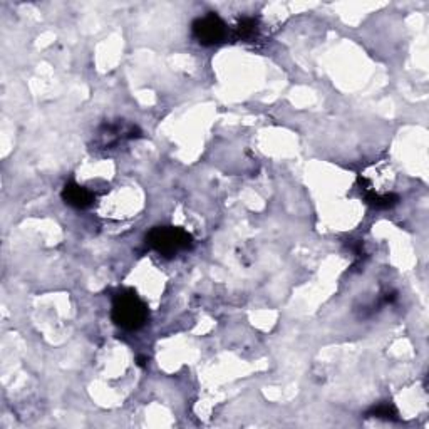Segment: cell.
Segmentation results:
<instances>
[{
	"instance_id": "5",
	"label": "cell",
	"mask_w": 429,
	"mask_h": 429,
	"mask_svg": "<svg viewBox=\"0 0 429 429\" xmlns=\"http://www.w3.org/2000/svg\"><path fill=\"white\" fill-rule=\"evenodd\" d=\"M359 183L365 185L364 186L365 201H367V203L371 206H374V208H379V210L392 208V206L397 205V201H399V197H397V194H392V193L379 194V193H376L374 190H371V186L367 185V181H365L363 176H359Z\"/></svg>"
},
{
	"instance_id": "1",
	"label": "cell",
	"mask_w": 429,
	"mask_h": 429,
	"mask_svg": "<svg viewBox=\"0 0 429 429\" xmlns=\"http://www.w3.org/2000/svg\"><path fill=\"white\" fill-rule=\"evenodd\" d=\"M149 317L148 305L140 299L133 289H122L114 295L111 319L125 331H138Z\"/></svg>"
},
{
	"instance_id": "7",
	"label": "cell",
	"mask_w": 429,
	"mask_h": 429,
	"mask_svg": "<svg viewBox=\"0 0 429 429\" xmlns=\"http://www.w3.org/2000/svg\"><path fill=\"white\" fill-rule=\"evenodd\" d=\"M367 414L372 416V418H377V419H387V421L397 419L396 408L392 406V404H389V403L377 404V406L372 408L371 411L367 412Z\"/></svg>"
},
{
	"instance_id": "6",
	"label": "cell",
	"mask_w": 429,
	"mask_h": 429,
	"mask_svg": "<svg viewBox=\"0 0 429 429\" xmlns=\"http://www.w3.org/2000/svg\"><path fill=\"white\" fill-rule=\"evenodd\" d=\"M235 34L237 39H240V41L245 42L253 41V39L258 35V21L253 17H244L237 24Z\"/></svg>"
},
{
	"instance_id": "3",
	"label": "cell",
	"mask_w": 429,
	"mask_h": 429,
	"mask_svg": "<svg viewBox=\"0 0 429 429\" xmlns=\"http://www.w3.org/2000/svg\"><path fill=\"white\" fill-rule=\"evenodd\" d=\"M193 35L201 46H218L223 42L226 37V26L225 22L218 17L217 14L210 12V14L198 17L192 26Z\"/></svg>"
},
{
	"instance_id": "4",
	"label": "cell",
	"mask_w": 429,
	"mask_h": 429,
	"mask_svg": "<svg viewBox=\"0 0 429 429\" xmlns=\"http://www.w3.org/2000/svg\"><path fill=\"white\" fill-rule=\"evenodd\" d=\"M61 197L67 205L77 210H84L87 206L94 203V194L87 188H84V186L77 185V183L74 181L66 183V186L62 188Z\"/></svg>"
},
{
	"instance_id": "2",
	"label": "cell",
	"mask_w": 429,
	"mask_h": 429,
	"mask_svg": "<svg viewBox=\"0 0 429 429\" xmlns=\"http://www.w3.org/2000/svg\"><path fill=\"white\" fill-rule=\"evenodd\" d=\"M146 244L166 258L193 247V237L178 226H154L146 235Z\"/></svg>"
},
{
	"instance_id": "8",
	"label": "cell",
	"mask_w": 429,
	"mask_h": 429,
	"mask_svg": "<svg viewBox=\"0 0 429 429\" xmlns=\"http://www.w3.org/2000/svg\"><path fill=\"white\" fill-rule=\"evenodd\" d=\"M146 363H148V357H140V359H138V364H140L141 367H145Z\"/></svg>"
}]
</instances>
